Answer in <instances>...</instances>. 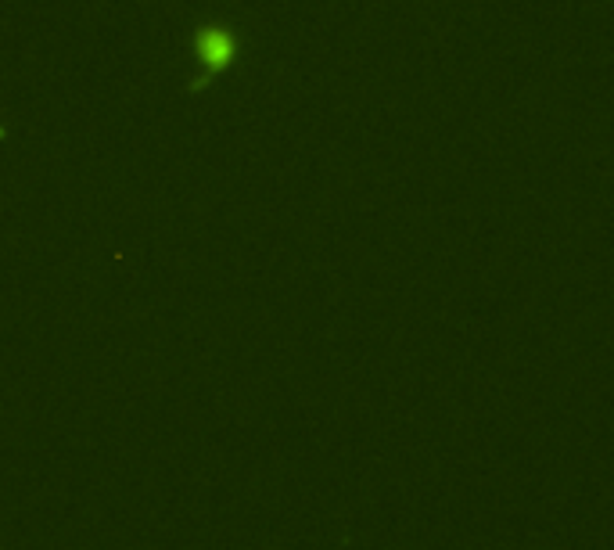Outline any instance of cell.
<instances>
[{"instance_id": "6da1fadb", "label": "cell", "mask_w": 614, "mask_h": 550, "mask_svg": "<svg viewBox=\"0 0 614 550\" xmlns=\"http://www.w3.org/2000/svg\"><path fill=\"white\" fill-rule=\"evenodd\" d=\"M198 51H201V58L212 65V69H219L230 55H234V40L223 33V30H216V26H205L201 33H198Z\"/></svg>"}]
</instances>
